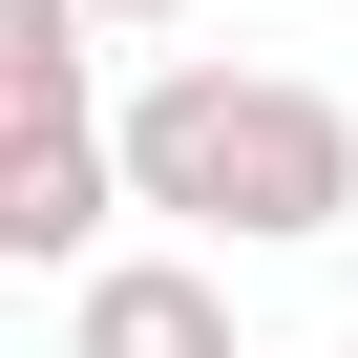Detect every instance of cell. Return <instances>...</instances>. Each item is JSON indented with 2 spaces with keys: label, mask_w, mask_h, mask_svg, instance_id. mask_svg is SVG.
Returning <instances> with one entry per match:
<instances>
[{
  "label": "cell",
  "mask_w": 358,
  "mask_h": 358,
  "mask_svg": "<svg viewBox=\"0 0 358 358\" xmlns=\"http://www.w3.org/2000/svg\"><path fill=\"white\" fill-rule=\"evenodd\" d=\"M106 148H127V211H169V232H211V253H316V232H358V106L337 85H295V64H148L127 106H106Z\"/></svg>",
  "instance_id": "cell-1"
},
{
  "label": "cell",
  "mask_w": 358,
  "mask_h": 358,
  "mask_svg": "<svg viewBox=\"0 0 358 358\" xmlns=\"http://www.w3.org/2000/svg\"><path fill=\"white\" fill-rule=\"evenodd\" d=\"M64 358H232V274H211V232L190 253H85L64 274Z\"/></svg>",
  "instance_id": "cell-2"
},
{
  "label": "cell",
  "mask_w": 358,
  "mask_h": 358,
  "mask_svg": "<svg viewBox=\"0 0 358 358\" xmlns=\"http://www.w3.org/2000/svg\"><path fill=\"white\" fill-rule=\"evenodd\" d=\"M106 232H127V148H106V106L43 127V148H0V274H85Z\"/></svg>",
  "instance_id": "cell-3"
},
{
  "label": "cell",
  "mask_w": 358,
  "mask_h": 358,
  "mask_svg": "<svg viewBox=\"0 0 358 358\" xmlns=\"http://www.w3.org/2000/svg\"><path fill=\"white\" fill-rule=\"evenodd\" d=\"M106 22H85V0H0V148H43V127H85L106 85Z\"/></svg>",
  "instance_id": "cell-4"
},
{
  "label": "cell",
  "mask_w": 358,
  "mask_h": 358,
  "mask_svg": "<svg viewBox=\"0 0 358 358\" xmlns=\"http://www.w3.org/2000/svg\"><path fill=\"white\" fill-rule=\"evenodd\" d=\"M85 22H106V43H148V22H190V0H85Z\"/></svg>",
  "instance_id": "cell-5"
},
{
  "label": "cell",
  "mask_w": 358,
  "mask_h": 358,
  "mask_svg": "<svg viewBox=\"0 0 358 358\" xmlns=\"http://www.w3.org/2000/svg\"><path fill=\"white\" fill-rule=\"evenodd\" d=\"M337 358H358V337H337Z\"/></svg>",
  "instance_id": "cell-6"
}]
</instances>
